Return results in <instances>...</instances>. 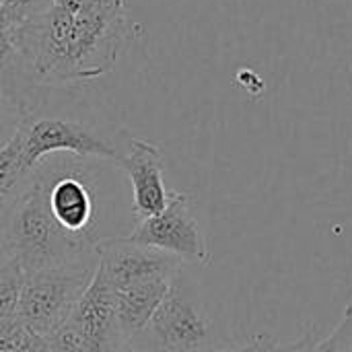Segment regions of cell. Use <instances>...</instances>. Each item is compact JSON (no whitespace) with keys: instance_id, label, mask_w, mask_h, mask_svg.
Instances as JSON below:
<instances>
[{"instance_id":"6da1fadb","label":"cell","mask_w":352,"mask_h":352,"mask_svg":"<svg viewBox=\"0 0 352 352\" xmlns=\"http://www.w3.org/2000/svg\"><path fill=\"white\" fill-rule=\"evenodd\" d=\"M130 29L124 0H43L12 39L27 80L70 87L109 74Z\"/></svg>"},{"instance_id":"7a4b0ae2","label":"cell","mask_w":352,"mask_h":352,"mask_svg":"<svg viewBox=\"0 0 352 352\" xmlns=\"http://www.w3.org/2000/svg\"><path fill=\"white\" fill-rule=\"evenodd\" d=\"M2 231L25 276L78 262L93 254L97 243V239L74 237L58 227L47 206L45 179L39 167L33 186L19 198L2 223Z\"/></svg>"},{"instance_id":"3957f363","label":"cell","mask_w":352,"mask_h":352,"mask_svg":"<svg viewBox=\"0 0 352 352\" xmlns=\"http://www.w3.org/2000/svg\"><path fill=\"white\" fill-rule=\"evenodd\" d=\"M132 342L151 352H206L214 349L212 322L198 289L184 268L173 276L146 330Z\"/></svg>"},{"instance_id":"277c9868","label":"cell","mask_w":352,"mask_h":352,"mask_svg":"<svg viewBox=\"0 0 352 352\" xmlns=\"http://www.w3.org/2000/svg\"><path fill=\"white\" fill-rule=\"evenodd\" d=\"M99 264L97 252L87 258L25 276L16 318L35 334H50L60 326L87 291Z\"/></svg>"},{"instance_id":"5b68a950","label":"cell","mask_w":352,"mask_h":352,"mask_svg":"<svg viewBox=\"0 0 352 352\" xmlns=\"http://www.w3.org/2000/svg\"><path fill=\"white\" fill-rule=\"evenodd\" d=\"M16 134L21 138L23 159L31 169H37L47 155L56 153H70L80 159L93 157L120 163L126 148V144H113L105 134L82 122L56 116H35L33 111L21 120Z\"/></svg>"},{"instance_id":"8992f818","label":"cell","mask_w":352,"mask_h":352,"mask_svg":"<svg viewBox=\"0 0 352 352\" xmlns=\"http://www.w3.org/2000/svg\"><path fill=\"white\" fill-rule=\"evenodd\" d=\"M128 239L136 245L163 252L184 266H204L210 260L204 235L192 212L190 196L184 192H169L167 206L159 214L138 219Z\"/></svg>"},{"instance_id":"52a82bcc","label":"cell","mask_w":352,"mask_h":352,"mask_svg":"<svg viewBox=\"0 0 352 352\" xmlns=\"http://www.w3.org/2000/svg\"><path fill=\"white\" fill-rule=\"evenodd\" d=\"M68 318L78 328L89 352H122L126 346L116 314V295L99 264Z\"/></svg>"},{"instance_id":"ba28073f","label":"cell","mask_w":352,"mask_h":352,"mask_svg":"<svg viewBox=\"0 0 352 352\" xmlns=\"http://www.w3.org/2000/svg\"><path fill=\"white\" fill-rule=\"evenodd\" d=\"M95 252L113 291L153 276H173L184 268L179 260L163 252L136 245L128 237L97 239Z\"/></svg>"},{"instance_id":"9c48e42d","label":"cell","mask_w":352,"mask_h":352,"mask_svg":"<svg viewBox=\"0 0 352 352\" xmlns=\"http://www.w3.org/2000/svg\"><path fill=\"white\" fill-rule=\"evenodd\" d=\"M118 165L130 177L136 221L159 214L169 200V192L165 188V177H163L165 163L159 146H155L148 140L128 136L124 157Z\"/></svg>"},{"instance_id":"30bf717a","label":"cell","mask_w":352,"mask_h":352,"mask_svg":"<svg viewBox=\"0 0 352 352\" xmlns=\"http://www.w3.org/2000/svg\"><path fill=\"white\" fill-rule=\"evenodd\" d=\"M39 169L45 179L47 206L58 227L68 235L95 239L93 237L95 200L85 179L76 171L47 173L43 165H39Z\"/></svg>"},{"instance_id":"8fae6325","label":"cell","mask_w":352,"mask_h":352,"mask_svg":"<svg viewBox=\"0 0 352 352\" xmlns=\"http://www.w3.org/2000/svg\"><path fill=\"white\" fill-rule=\"evenodd\" d=\"M173 276H153L130 287H124L120 291H113L116 314L126 344L136 340L146 330L148 322L153 320L155 311L165 299Z\"/></svg>"},{"instance_id":"7c38bea8","label":"cell","mask_w":352,"mask_h":352,"mask_svg":"<svg viewBox=\"0 0 352 352\" xmlns=\"http://www.w3.org/2000/svg\"><path fill=\"white\" fill-rule=\"evenodd\" d=\"M37 169L27 167L21 138L14 136L0 148V227L19 198L33 186Z\"/></svg>"},{"instance_id":"4fadbf2b","label":"cell","mask_w":352,"mask_h":352,"mask_svg":"<svg viewBox=\"0 0 352 352\" xmlns=\"http://www.w3.org/2000/svg\"><path fill=\"white\" fill-rule=\"evenodd\" d=\"M25 274L14 258L0 266V322L16 318Z\"/></svg>"},{"instance_id":"5bb4252c","label":"cell","mask_w":352,"mask_h":352,"mask_svg":"<svg viewBox=\"0 0 352 352\" xmlns=\"http://www.w3.org/2000/svg\"><path fill=\"white\" fill-rule=\"evenodd\" d=\"M0 74L6 80H10L16 89H21V82L27 80L23 64H21V56H19L14 39H12V33L2 21H0Z\"/></svg>"},{"instance_id":"9a60e30c","label":"cell","mask_w":352,"mask_h":352,"mask_svg":"<svg viewBox=\"0 0 352 352\" xmlns=\"http://www.w3.org/2000/svg\"><path fill=\"white\" fill-rule=\"evenodd\" d=\"M45 342L50 346V352H89L78 328L70 318H66L60 326L45 334Z\"/></svg>"},{"instance_id":"2e32d148","label":"cell","mask_w":352,"mask_h":352,"mask_svg":"<svg viewBox=\"0 0 352 352\" xmlns=\"http://www.w3.org/2000/svg\"><path fill=\"white\" fill-rule=\"evenodd\" d=\"M320 352H352V318L344 316L342 322L318 342Z\"/></svg>"},{"instance_id":"e0dca14e","label":"cell","mask_w":352,"mask_h":352,"mask_svg":"<svg viewBox=\"0 0 352 352\" xmlns=\"http://www.w3.org/2000/svg\"><path fill=\"white\" fill-rule=\"evenodd\" d=\"M0 105H10V107H16L21 113L29 116L31 113V105L25 97V93L21 89H16L10 80H6L2 74H0Z\"/></svg>"},{"instance_id":"ac0fdd59","label":"cell","mask_w":352,"mask_h":352,"mask_svg":"<svg viewBox=\"0 0 352 352\" xmlns=\"http://www.w3.org/2000/svg\"><path fill=\"white\" fill-rule=\"evenodd\" d=\"M23 118H25V113H21L16 107L0 105V148L14 136Z\"/></svg>"},{"instance_id":"d6986e66","label":"cell","mask_w":352,"mask_h":352,"mask_svg":"<svg viewBox=\"0 0 352 352\" xmlns=\"http://www.w3.org/2000/svg\"><path fill=\"white\" fill-rule=\"evenodd\" d=\"M268 352H320L318 349V342L314 340L311 334L303 336L301 340L293 342V344H276V342H270V349Z\"/></svg>"},{"instance_id":"ffe728a7","label":"cell","mask_w":352,"mask_h":352,"mask_svg":"<svg viewBox=\"0 0 352 352\" xmlns=\"http://www.w3.org/2000/svg\"><path fill=\"white\" fill-rule=\"evenodd\" d=\"M270 338L268 336H258V338H254V340H250V342H245V344H241V346H227V349H210V351L206 352H268L270 349Z\"/></svg>"},{"instance_id":"44dd1931","label":"cell","mask_w":352,"mask_h":352,"mask_svg":"<svg viewBox=\"0 0 352 352\" xmlns=\"http://www.w3.org/2000/svg\"><path fill=\"white\" fill-rule=\"evenodd\" d=\"M10 258H12V254H10V250H8V243H6L4 231H2V227H0V266H2L4 262H8Z\"/></svg>"},{"instance_id":"7402d4cb","label":"cell","mask_w":352,"mask_h":352,"mask_svg":"<svg viewBox=\"0 0 352 352\" xmlns=\"http://www.w3.org/2000/svg\"><path fill=\"white\" fill-rule=\"evenodd\" d=\"M122 352H151V351H146V349H142V346H138V344H134V342H128V344L122 349Z\"/></svg>"},{"instance_id":"603a6c76","label":"cell","mask_w":352,"mask_h":352,"mask_svg":"<svg viewBox=\"0 0 352 352\" xmlns=\"http://www.w3.org/2000/svg\"><path fill=\"white\" fill-rule=\"evenodd\" d=\"M344 316H351V318H352V297H351V301L346 303V309H344Z\"/></svg>"}]
</instances>
